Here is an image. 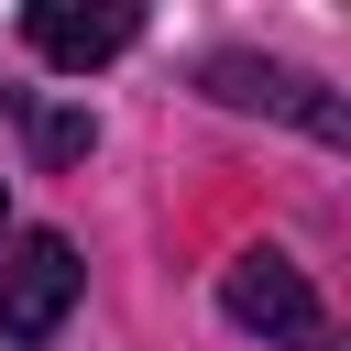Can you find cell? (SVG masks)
<instances>
[{"label": "cell", "instance_id": "cell-6", "mask_svg": "<svg viewBox=\"0 0 351 351\" xmlns=\"http://www.w3.org/2000/svg\"><path fill=\"white\" fill-rule=\"evenodd\" d=\"M0 219H11V186H0Z\"/></svg>", "mask_w": 351, "mask_h": 351}, {"label": "cell", "instance_id": "cell-3", "mask_svg": "<svg viewBox=\"0 0 351 351\" xmlns=\"http://www.w3.org/2000/svg\"><path fill=\"white\" fill-rule=\"evenodd\" d=\"M219 307H230L241 329H263V340H329V318H318V285H307L285 252H241V263L219 274Z\"/></svg>", "mask_w": 351, "mask_h": 351}, {"label": "cell", "instance_id": "cell-2", "mask_svg": "<svg viewBox=\"0 0 351 351\" xmlns=\"http://www.w3.org/2000/svg\"><path fill=\"white\" fill-rule=\"evenodd\" d=\"M208 99H230V110H274V121H296V132H318V143H351V110H340L318 77L263 66V55H208Z\"/></svg>", "mask_w": 351, "mask_h": 351}, {"label": "cell", "instance_id": "cell-1", "mask_svg": "<svg viewBox=\"0 0 351 351\" xmlns=\"http://www.w3.org/2000/svg\"><path fill=\"white\" fill-rule=\"evenodd\" d=\"M77 285H88L77 241H66V230H22V241H11V263H0V340H11V351L55 340V329H66V307H77Z\"/></svg>", "mask_w": 351, "mask_h": 351}, {"label": "cell", "instance_id": "cell-4", "mask_svg": "<svg viewBox=\"0 0 351 351\" xmlns=\"http://www.w3.org/2000/svg\"><path fill=\"white\" fill-rule=\"evenodd\" d=\"M132 33H143L132 11H77V0H33V11H22V44H33L44 66H110Z\"/></svg>", "mask_w": 351, "mask_h": 351}, {"label": "cell", "instance_id": "cell-5", "mask_svg": "<svg viewBox=\"0 0 351 351\" xmlns=\"http://www.w3.org/2000/svg\"><path fill=\"white\" fill-rule=\"evenodd\" d=\"M33 143H44V165H77L99 132H88V110H33Z\"/></svg>", "mask_w": 351, "mask_h": 351}]
</instances>
